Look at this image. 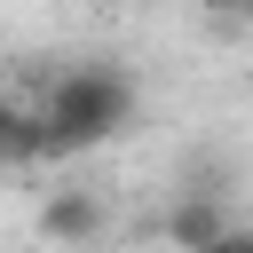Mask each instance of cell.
<instances>
[{
  "mask_svg": "<svg viewBox=\"0 0 253 253\" xmlns=\"http://www.w3.org/2000/svg\"><path fill=\"white\" fill-rule=\"evenodd\" d=\"M213 253H253V229H229V237H221Z\"/></svg>",
  "mask_w": 253,
  "mask_h": 253,
  "instance_id": "obj_5",
  "label": "cell"
},
{
  "mask_svg": "<svg viewBox=\"0 0 253 253\" xmlns=\"http://www.w3.org/2000/svg\"><path fill=\"white\" fill-rule=\"evenodd\" d=\"M0 166H40V111L0 95Z\"/></svg>",
  "mask_w": 253,
  "mask_h": 253,
  "instance_id": "obj_4",
  "label": "cell"
},
{
  "mask_svg": "<svg viewBox=\"0 0 253 253\" xmlns=\"http://www.w3.org/2000/svg\"><path fill=\"white\" fill-rule=\"evenodd\" d=\"M198 8H253V0H198Z\"/></svg>",
  "mask_w": 253,
  "mask_h": 253,
  "instance_id": "obj_6",
  "label": "cell"
},
{
  "mask_svg": "<svg viewBox=\"0 0 253 253\" xmlns=\"http://www.w3.org/2000/svg\"><path fill=\"white\" fill-rule=\"evenodd\" d=\"M40 237H47V245H63V253H87V245L103 237V198H95V190H79V182L47 190V198H40Z\"/></svg>",
  "mask_w": 253,
  "mask_h": 253,
  "instance_id": "obj_2",
  "label": "cell"
},
{
  "mask_svg": "<svg viewBox=\"0 0 253 253\" xmlns=\"http://www.w3.org/2000/svg\"><path fill=\"white\" fill-rule=\"evenodd\" d=\"M134 119V79L111 63H71L40 103V158H87Z\"/></svg>",
  "mask_w": 253,
  "mask_h": 253,
  "instance_id": "obj_1",
  "label": "cell"
},
{
  "mask_svg": "<svg viewBox=\"0 0 253 253\" xmlns=\"http://www.w3.org/2000/svg\"><path fill=\"white\" fill-rule=\"evenodd\" d=\"M229 229H237V221H229L213 198H182V206L166 213V245H174V253H213Z\"/></svg>",
  "mask_w": 253,
  "mask_h": 253,
  "instance_id": "obj_3",
  "label": "cell"
}]
</instances>
